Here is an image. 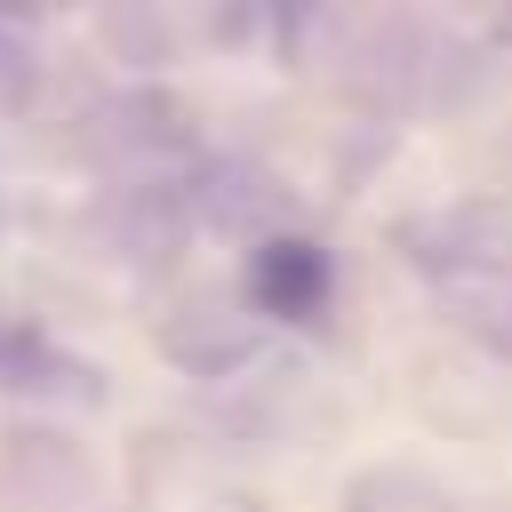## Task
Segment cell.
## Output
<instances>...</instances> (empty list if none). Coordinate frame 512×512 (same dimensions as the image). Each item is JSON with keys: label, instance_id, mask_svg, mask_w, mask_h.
<instances>
[{"label": "cell", "instance_id": "cell-1", "mask_svg": "<svg viewBox=\"0 0 512 512\" xmlns=\"http://www.w3.org/2000/svg\"><path fill=\"white\" fill-rule=\"evenodd\" d=\"M248 296H256L272 320H312V312L328 304V256H320L312 240H272V248H256V264H248Z\"/></svg>", "mask_w": 512, "mask_h": 512}]
</instances>
